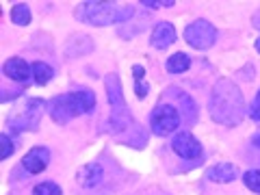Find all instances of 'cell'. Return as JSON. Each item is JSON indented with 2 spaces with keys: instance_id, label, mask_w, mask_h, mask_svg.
<instances>
[{
  "instance_id": "obj_13",
  "label": "cell",
  "mask_w": 260,
  "mask_h": 195,
  "mask_svg": "<svg viewBox=\"0 0 260 195\" xmlns=\"http://www.w3.org/2000/svg\"><path fill=\"white\" fill-rule=\"evenodd\" d=\"M176 42V28L172 22H158L152 30V39H150V46L156 48V50H165Z\"/></svg>"
},
{
  "instance_id": "obj_25",
  "label": "cell",
  "mask_w": 260,
  "mask_h": 195,
  "mask_svg": "<svg viewBox=\"0 0 260 195\" xmlns=\"http://www.w3.org/2000/svg\"><path fill=\"white\" fill-rule=\"evenodd\" d=\"M133 78H135V83L137 80H145V68L143 65H139V63L133 65Z\"/></svg>"
},
{
  "instance_id": "obj_11",
  "label": "cell",
  "mask_w": 260,
  "mask_h": 195,
  "mask_svg": "<svg viewBox=\"0 0 260 195\" xmlns=\"http://www.w3.org/2000/svg\"><path fill=\"white\" fill-rule=\"evenodd\" d=\"M3 72L7 78L15 80V83H28L32 78V65H28L24 59L20 56H11V59H7L5 65H3Z\"/></svg>"
},
{
  "instance_id": "obj_7",
  "label": "cell",
  "mask_w": 260,
  "mask_h": 195,
  "mask_svg": "<svg viewBox=\"0 0 260 195\" xmlns=\"http://www.w3.org/2000/svg\"><path fill=\"white\" fill-rule=\"evenodd\" d=\"M42 109H44V100H39V98H30L26 100V104L22 107V111L18 115L9 117V128L13 133H22V130H37L39 126V117H42Z\"/></svg>"
},
{
  "instance_id": "obj_19",
  "label": "cell",
  "mask_w": 260,
  "mask_h": 195,
  "mask_svg": "<svg viewBox=\"0 0 260 195\" xmlns=\"http://www.w3.org/2000/svg\"><path fill=\"white\" fill-rule=\"evenodd\" d=\"M243 184H245L249 191L260 195V169H249V172L243 174Z\"/></svg>"
},
{
  "instance_id": "obj_23",
  "label": "cell",
  "mask_w": 260,
  "mask_h": 195,
  "mask_svg": "<svg viewBox=\"0 0 260 195\" xmlns=\"http://www.w3.org/2000/svg\"><path fill=\"white\" fill-rule=\"evenodd\" d=\"M249 117L254 121H260V89H258L254 102H251V107H249Z\"/></svg>"
},
{
  "instance_id": "obj_4",
  "label": "cell",
  "mask_w": 260,
  "mask_h": 195,
  "mask_svg": "<svg viewBox=\"0 0 260 195\" xmlns=\"http://www.w3.org/2000/svg\"><path fill=\"white\" fill-rule=\"evenodd\" d=\"M104 89H107V100L111 107V117L107 121V126H104V130L111 135H119V133H124V130H130L135 126L133 115H130V109L126 104L121 80L115 72L104 76Z\"/></svg>"
},
{
  "instance_id": "obj_16",
  "label": "cell",
  "mask_w": 260,
  "mask_h": 195,
  "mask_svg": "<svg viewBox=\"0 0 260 195\" xmlns=\"http://www.w3.org/2000/svg\"><path fill=\"white\" fill-rule=\"evenodd\" d=\"M191 68V56H186L184 52H176V54H172L167 59V63H165V70L169 72L172 76H176V74H184L186 70Z\"/></svg>"
},
{
  "instance_id": "obj_10",
  "label": "cell",
  "mask_w": 260,
  "mask_h": 195,
  "mask_svg": "<svg viewBox=\"0 0 260 195\" xmlns=\"http://www.w3.org/2000/svg\"><path fill=\"white\" fill-rule=\"evenodd\" d=\"M165 98H172V100L178 102L176 104L178 111L184 113V119L189 121V124H195V121H198V104H195L193 98L189 93H184L180 87H169L165 91Z\"/></svg>"
},
{
  "instance_id": "obj_15",
  "label": "cell",
  "mask_w": 260,
  "mask_h": 195,
  "mask_svg": "<svg viewBox=\"0 0 260 195\" xmlns=\"http://www.w3.org/2000/svg\"><path fill=\"white\" fill-rule=\"evenodd\" d=\"M93 50V42L89 35H74L65 44V54L72 56V59H78V56H85Z\"/></svg>"
},
{
  "instance_id": "obj_17",
  "label": "cell",
  "mask_w": 260,
  "mask_h": 195,
  "mask_svg": "<svg viewBox=\"0 0 260 195\" xmlns=\"http://www.w3.org/2000/svg\"><path fill=\"white\" fill-rule=\"evenodd\" d=\"M52 78H54V70L48 63H42V61L32 63V80L37 85H48Z\"/></svg>"
},
{
  "instance_id": "obj_20",
  "label": "cell",
  "mask_w": 260,
  "mask_h": 195,
  "mask_svg": "<svg viewBox=\"0 0 260 195\" xmlns=\"http://www.w3.org/2000/svg\"><path fill=\"white\" fill-rule=\"evenodd\" d=\"M32 195H63V191L56 182L46 180V182H39L35 189H32Z\"/></svg>"
},
{
  "instance_id": "obj_1",
  "label": "cell",
  "mask_w": 260,
  "mask_h": 195,
  "mask_svg": "<svg viewBox=\"0 0 260 195\" xmlns=\"http://www.w3.org/2000/svg\"><path fill=\"white\" fill-rule=\"evenodd\" d=\"M208 115L221 126H239L245 117V95L241 87L230 78H219L208 95Z\"/></svg>"
},
{
  "instance_id": "obj_18",
  "label": "cell",
  "mask_w": 260,
  "mask_h": 195,
  "mask_svg": "<svg viewBox=\"0 0 260 195\" xmlns=\"http://www.w3.org/2000/svg\"><path fill=\"white\" fill-rule=\"evenodd\" d=\"M11 20H13V24H18V26H26V24H30V7L26 3L13 5Z\"/></svg>"
},
{
  "instance_id": "obj_14",
  "label": "cell",
  "mask_w": 260,
  "mask_h": 195,
  "mask_svg": "<svg viewBox=\"0 0 260 195\" xmlns=\"http://www.w3.org/2000/svg\"><path fill=\"white\" fill-rule=\"evenodd\" d=\"M206 178L213 182H219V184H228L232 180H237L239 178V172L237 167L232 165V162H217V165H213L206 172Z\"/></svg>"
},
{
  "instance_id": "obj_5",
  "label": "cell",
  "mask_w": 260,
  "mask_h": 195,
  "mask_svg": "<svg viewBox=\"0 0 260 195\" xmlns=\"http://www.w3.org/2000/svg\"><path fill=\"white\" fill-rule=\"evenodd\" d=\"M180 121H182V113L178 111L176 104H169V102L156 104L150 113V128L156 137L174 135V130H178Z\"/></svg>"
},
{
  "instance_id": "obj_22",
  "label": "cell",
  "mask_w": 260,
  "mask_h": 195,
  "mask_svg": "<svg viewBox=\"0 0 260 195\" xmlns=\"http://www.w3.org/2000/svg\"><path fill=\"white\" fill-rule=\"evenodd\" d=\"M139 5L148 7V9H160V7H174L176 0H141Z\"/></svg>"
},
{
  "instance_id": "obj_12",
  "label": "cell",
  "mask_w": 260,
  "mask_h": 195,
  "mask_svg": "<svg viewBox=\"0 0 260 195\" xmlns=\"http://www.w3.org/2000/svg\"><path fill=\"white\" fill-rule=\"evenodd\" d=\"M102 180H104V169L100 162H87L76 172V182L83 189H95Z\"/></svg>"
},
{
  "instance_id": "obj_3",
  "label": "cell",
  "mask_w": 260,
  "mask_h": 195,
  "mask_svg": "<svg viewBox=\"0 0 260 195\" xmlns=\"http://www.w3.org/2000/svg\"><path fill=\"white\" fill-rule=\"evenodd\" d=\"M93 109H95V93L91 89L61 93L50 100V117L61 126L78 115H91Z\"/></svg>"
},
{
  "instance_id": "obj_9",
  "label": "cell",
  "mask_w": 260,
  "mask_h": 195,
  "mask_svg": "<svg viewBox=\"0 0 260 195\" xmlns=\"http://www.w3.org/2000/svg\"><path fill=\"white\" fill-rule=\"evenodd\" d=\"M50 158H52L50 150L44 148V145H37V148H32V150H28L26 154H24L22 167L26 169L28 174H42L44 169L50 165Z\"/></svg>"
},
{
  "instance_id": "obj_27",
  "label": "cell",
  "mask_w": 260,
  "mask_h": 195,
  "mask_svg": "<svg viewBox=\"0 0 260 195\" xmlns=\"http://www.w3.org/2000/svg\"><path fill=\"white\" fill-rule=\"evenodd\" d=\"M254 26L260 30V11H256V13H254Z\"/></svg>"
},
{
  "instance_id": "obj_28",
  "label": "cell",
  "mask_w": 260,
  "mask_h": 195,
  "mask_svg": "<svg viewBox=\"0 0 260 195\" xmlns=\"http://www.w3.org/2000/svg\"><path fill=\"white\" fill-rule=\"evenodd\" d=\"M254 48H256V50H258V52H260V37H258V39H256V44H254Z\"/></svg>"
},
{
  "instance_id": "obj_2",
  "label": "cell",
  "mask_w": 260,
  "mask_h": 195,
  "mask_svg": "<svg viewBox=\"0 0 260 195\" xmlns=\"http://www.w3.org/2000/svg\"><path fill=\"white\" fill-rule=\"evenodd\" d=\"M137 13L133 5L119 3H100V0H87L76 7L74 15L91 26H109V24H128Z\"/></svg>"
},
{
  "instance_id": "obj_6",
  "label": "cell",
  "mask_w": 260,
  "mask_h": 195,
  "mask_svg": "<svg viewBox=\"0 0 260 195\" xmlns=\"http://www.w3.org/2000/svg\"><path fill=\"white\" fill-rule=\"evenodd\" d=\"M184 42L191 48H195V50H208L217 42V28L204 18L193 20L184 28Z\"/></svg>"
},
{
  "instance_id": "obj_8",
  "label": "cell",
  "mask_w": 260,
  "mask_h": 195,
  "mask_svg": "<svg viewBox=\"0 0 260 195\" xmlns=\"http://www.w3.org/2000/svg\"><path fill=\"white\" fill-rule=\"evenodd\" d=\"M172 150L184 160H195L202 156V143L191 133H178L172 139Z\"/></svg>"
},
{
  "instance_id": "obj_24",
  "label": "cell",
  "mask_w": 260,
  "mask_h": 195,
  "mask_svg": "<svg viewBox=\"0 0 260 195\" xmlns=\"http://www.w3.org/2000/svg\"><path fill=\"white\" fill-rule=\"evenodd\" d=\"M148 91H150V85L145 83V80H137V83H135V93H137V98H139V100H143V98L148 95Z\"/></svg>"
},
{
  "instance_id": "obj_21",
  "label": "cell",
  "mask_w": 260,
  "mask_h": 195,
  "mask_svg": "<svg viewBox=\"0 0 260 195\" xmlns=\"http://www.w3.org/2000/svg\"><path fill=\"white\" fill-rule=\"evenodd\" d=\"M0 145H3V160H7L15 150V143H13L11 137L5 133V135H0Z\"/></svg>"
},
{
  "instance_id": "obj_26",
  "label": "cell",
  "mask_w": 260,
  "mask_h": 195,
  "mask_svg": "<svg viewBox=\"0 0 260 195\" xmlns=\"http://www.w3.org/2000/svg\"><path fill=\"white\" fill-rule=\"evenodd\" d=\"M251 148L260 150V133H258V135H254V137H251Z\"/></svg>"
}]
</instances>
